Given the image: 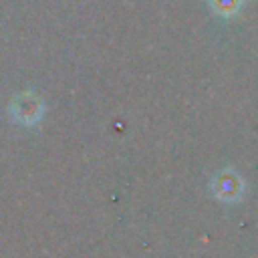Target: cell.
Masks as SVG:
<instances>
[{"label": "cell", "mask_w": 258, "mask_h": 258, "mask_svg": "<svg viewBox=\"0 0 258 258\" xmlns=\"http://www.w3.org/2000/svg\"><path fill=\"white\" fill-rule=\"evenodd\" d=\"M242 0H212V6L218 14H224V16H232L238 12Z\"/></svg>", "instance_id": "obj_2"}, {"label": "cell", "mask_w": 258, "mask_h": 258, "mask_svg": "<svg viewBox=\"0 0 258 258\" xmlns=\"http://www.w3.org/2000/svg\"><path fill=\"white\" fill-rule=\"evenodd\" d=\"M12 115L22 123H34L42 115V103L34 95H22L12 105Z\"/></svg>", "instance_id": "obj_1"}]
</instances>
